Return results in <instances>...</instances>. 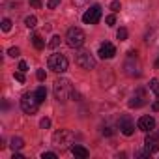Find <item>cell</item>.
I'll use <instances>...</instances> for the list:
<instances>
[{
    "instance_id": "6da1fadb",
    "label": "cell",
    "mask_w": 159,
    "mask_h": 159,
    "mask_svg": "<svg viewBox=\"0 0 159 159\" xmlns=\"http://www.w3.org/2000/svg\"><path fill=\"white\" fill-rule=\"evenodd\" d=\"M52 92H54V98L64 103L73 96V86H71V83L67 79H56L54 86H52Z\"/></svg>"
},
{
    "instance_id": "7a4b0ae2",
    "label": "cell",
    "mask_w": 159,
    "mask_h": 159,
    "mask_svg": "<svg viewBox=\"0 0 159 159\" xmlns=\"http://www.w3.org/2000/svg\"><path fill=\"white\" fill-rule=\"evenodd\" d=\"M86 41V36L81 28H77V26H71L66 34V43L71 47V49H79V47H83Z\"/></svg>"
},
{
    "instance_id": "3957f363",
    "label": "cell",
    "mask_w": 159,
    "mask_h": 159,
    "mask_svg": "<svg viewBox=\"0 0 159 159\" xmlns=\"http://www.w3.org/2000/svg\"><path fill=\"white\" fill-rule=\"evenodd\" d=\"M73 139L75 137H73L71 129H60L52 135V144L60 150H66V148H69V144H73Z\"/></svg>"
},
{
    "instance_id": "277c9868",
    "label": "cell",
    "mask_w": 159,
    "mask_h": 159,
    "mask_svg": "<svg viewBox=\"0 0 159 159\" xmlns=\"http://www.w3.org/2000/svg\"><path fill=\"white\" fill-rule=\"evenodd\" d=\"M39 105H41V101L38 99L36 92L25 94V96L21 98V109H23L26 114H36V112H38V109H39Z\"/></svg>"
},
{
    "instance_id": "5b68a950",
    "label": "cell",
    "mask_w": 159,
    "mask_h": 159,
    "mask_svg": "<svg viewBox=\"0 0 159 159\" xmlns=\"http://www.w3.org/2000/svg\"><path fill=\"white\" fill-rule=\"evenodd\" d=\"M135 54H137L135 51H129V56H127V60L124 62V71H125V75H129V77H139V75H140V62H139V58H137Z\"/></svg>"
},
{
    "instance_id": "8992f818",
    "label": "cell",
    "mask_w": 159,
    "mask_h": 159,
    "mask_svg": "<svg viewBox=\"0 0 159 159\" xmlns=\"http://www.w3.org/2000/svg\"><path fill=\"white\" fill-rule=\"evenodd\" d=\"M75 62H77V66H81L83 69H94V67H96V58H94L92 52H88V51L77 52V54H75Z\"/></svg>"
},
{
    "instance_id": "52a82bcc",
    "label": "cell",
    "mask_w": 159,
    "mask_h": 159,
    "mask_svg": "<svg viewBox=\"0 0 159 159\" xmlns=\"http://www.w3.org/2000/svg\"><path fill=\"white\" fill-rule=\"evenodd\" d=\"M49 69L56 71V73H64L67 69V58L64 54H51L49 56Z\"/></svg>"
},
{
    "instance_id": "ba28073f",
    "label": "cell",
    "mask_w": 159,
    "mask_h": 159,
    "mask_svg": "<svg viewBox=\"0 0 159 159\" xmlns=\"http://www.w3.org/2000/svg\"><path fill=\"white\" fill-rule=\"evenodd\" d=\"M101 19V6H92L84 15H83V23L84 25H96L98 21Z\"/></svg>"
},
{
    "instance_id": "9c48e42d",
    "label": "cell",
    "mask_w": 159,
    "mask_h": 159,
    "mask_svg": "<svg viewBox=\"0 0 159 159\" xmlns=\"http://www.w3.org/2000/svg\"><path fill=\"white\" fill-rule=\"evenodd\" d=\"M118 125H120V131H122L125 137H131V135L135 133V124H133L131 116H127V114L120 118V124H118Z\"/></svg>"
},
{
    "instance_id": "30bf717a",
    "label": "cell",
    "mask_w": 159,
    "mask_h": 159,
    "mask_svg": "<svg viewBox=\"0 0 159 159\" xmlns=\"http://www.w3.org/2000/svg\"><path fill=\"white\" fill-rule=\"evenodd\" d=\"M146 103V92L142 90V88H139L133 96H131V99H129V107L131 109H139V107H142Z\"/></svg>"
},
{
    "instance_id": "8fae6325",
    "label": "cell",
    "mask_w": 159,
    "mask_h": 159,
    "mask_svg": "<svg viewBox=\"0 0 159 159\" xmlns=\"http://www.w3.org/2000/svg\"><path fill=\"white\" fill-rule=\"evenodd\" d=\"M99 58H103V60H109V58H112L114 54H116V47L112 45V43H109V41H105V43H101L99 45Z\"/></svg>"
},
{
    "instance_id": "7c38bea8",
    "label": "cell",
    "mask_w": 159,
    "mask_h": 159,
    "mask_svg": "<svg viewBox=\"0 0 159 159\" xmlns=\"http://www.w3.org/2000/svg\"><path fill=\"white\" fill-rule=\"evenodd\" d=\"M137 125H139L140 131H146V133H148V131H152V129L155 127V120H153L152 116H140Z\"/></svg>"
},
{
    "instance_id": "4fadbf2b",
    "label": "cell",
    "mask_w": 159,
    "mask_h": 159,
    "mask_svg": "<svg viewBox=\"0 0 159 159\" xmlns=\"http://www.w3.org/2000/svg\"><path fill=\"white\" fill-rule=\"evenodd\" d=\"M71 153H73L75 157H81V159H86V157L90 155V152H88L84 146H79V144L71 146Z\"/></svg>"
},
{
    "instance_id": "5bb4252c",
    "label": "cell",
    "mask_w": 159,
    "mask_h": 159,
    "mask_svg": "<svg viewBox=\"0 0 159 159\" xmlns=\"http://www.w3.org/2000/svg\"><path fill=\"white\" fill-rule=\"evenodd\" d=\"M10 146H11V150H13V152H17V150H21V148L25 146V140H23L21 137H13Z\"/></svg>"
},
{
    "instance_id": "9a60e30c",
    "label": "cell",
    "mask_w": 159,
    "mask_h": 159,
    "mask_svg": "<svg viewBox=\"0 0 159 159\" xmlns=\"http://www.w3.org/2000/svg\"><path fill=\"white\" fill-rule=\"evenodd\" d=\"M32 43H34V47H36L38 51H41V49L45 47V41H43V38H41L39 34H36V36H32Z\"/></svg>"
},
{
    "instance_id": "2e32d148",
    "label": "cell",
    "mask_w": 159,
    "mask_h": 159,
    "mask_svg": "<svg viewBox=\"0 0 159 159\" xmlns=\"http://www.w3.org/2000/svg\"><path fill=\"white\" fill-rule=\"evenodd\" d=\"M25 25H26V28H36V25H38V19H36L34 15H28V17L25 19Z\"/></svg>"
},
{
    "instance_id": "e0dca14e",
    "label": "cell",
    "mask_w": 159,
    "mask_h": 159,
    "mask_svg": "<svg viewBox=\"0 0 159 159\" xmlns=\"http://www.w3.org/2000/svg\"><path fill=\"white\" fill-rule=\"evenodd\" d=\"M144 144H146V152H148L150 155L159 150V144H157V142H144Z\"/></svg>"
},
{
    "instance_id": "ac0fdd59",
    "label": "cell",
    "mask_w": 159,
    "mask_h": 159,
    "mask_svg": "<svg viewBox=\"0 0 159 159\" xmlns=\"http://www.w3.org/2000/svg\"><path fill=\"white\" fill-rule=\"evenodd\" d=\"M150 90L159 98V81H157V79H152V81H150Z\"/></svg>"
},
{
    "instance_id": "d6986e66",
    "label": "cell",
    "mask_w": 159,
    "mask_h": 159,
    "mask_svg": "<svg viewBox=\"0 0 159 159\" xmlns=\"http://www.w3.org/2000/svg\"><path fill=\"white\" fill-rule=\"evenodd\" d=\"M36 96H38V99L43 103V101H45V98H47V90H45V86H39V88L36 90Z\"/></svg>"
},
{
    "instance_id": "ffe728a7",
    "label": "cell",
    "mask_w": 159,
    "mask_h": 159,
    "mask_svg": "<svg viewBox=\"0 0 159 159\" xmlns=\"http://www.w3.org/2000/svg\"><path fill=\"white\" fill-rule=\"evenodd\" d=\"M60 41H62V39H60V36H52V38H51V41H49V49H56V47L60 45Z\"/></svg>"
},
{
    "instance_id": "44dd1931",
    "label": "cell",
    "mask_w": 159,
    "mask_h": 159,
    "mask_svg": "<svg viewBox=\"0 0 159 159\" xmlns=\"http://www.w3.org/2000/svg\"><path fill=\"white\" fill-rule=\"evenodd\" d=\"M144 142H159V133H152V131H150V133L146 135V140H144Z\"/></svg>"
},
{
    "instance_id": "7402d4cb",
    "label": "cell",
    "mask_w": 159,
    "mask_h": 159,
    "mask_svg": "<svg viewBox=\"0 0 159 159\" xmlns=\"http://www.w3.org/2000/svg\"><path fill=\"white\" fill-rule=\"evenodd\" d=\"M116 38H118L120 41H124V39H127V30H125V28H120V30L116 32Z\"/></svg>"
},
{
    "instance_id": "603a6c76",
    "label": "cell",
    "mask_w": 159,
    "mask_h": 159,
    "mask_svg": "<svg viewBox=\"0 0 159 159\" xmlns=\"http://www.w3.org/2000/svg\"><path fill=\"white\" fill-rule=\"evenodd\" d=\"M2 30L4 32H10L11 30V21L10 19H2Z\"/></svg>"
},
{
    "instance_id": "cb8c5ba5",
    "label": "cell",
    "mask_w": 159,
    "mask_h": 159,
    "mask_svg": "<svg viewBox=\"0 0 159 159\" xmlns=\"http://www.w3.org/2000/svg\"><path fill=\"white\" fill-rule=\"evenodd\" d=\"M15 81H19V83H25V81H26V79H25V71L19 69V71L15 73Z\"/></svg>"
},
{
    "instance_id": "d4e9b609",
    "label": "cell",
    "mask_w": 159,
    "mask_h": 159,
    "mask_svg": "<svg viewBox=\"0 0 159 159\" xmlns=\"http://www.w3.org/2000/svg\"><path fill=\"white\" fill-rule=\"evenodd\" d=\"M39 127H41V129H49V127H51V120H49V118H43V120L39 122Z\"/></svg>"
},
{
    "instance_id": "484cf974",
    "label": "cell",
    "mask_w": 159,
    "mask_h": 159,
    "mask_svg": "<svg viewBox=\"0 0 159 159\" xmlns=\"http://www.w3.org/2000/svg\"><path fill=\"white\" fill-rule=\"evenodd\" d=\"M120 8H122V6H120L118 0H112V2H111V10H112L114 13H116V11H120Z\"/></svg>"
},
{
    "instance_id": "4316f807",
    "label": "cell",
    "mask_w": 159,
    "mask_h": 159,
    "mask_svg": "<svg viewBox=\"0 0 159 159\" xmlns=\"http://www.w3.org/2000/svg\"><path fill=\"white\" fill-rule=\"evenodd\" d=\"M56 6H60V0H47V8H51V10H54Z\"/></svg>"
},
{
    "instance_id": "83f0119b",
    "label": "cell",
    "mask_w": 159,
    "mask_h": 159,
    "mask_svg": "<svg viewBox=\"0 0 159 159\" xmlns=\"http://www.w3.org/2000/svg\"><path fill=\"white\" fill-rule=\"evenodd\" d=\"M41 157H43V159H56V153H54V152H43Z\"/></svg>"
},
{
    "instance_id": "f1b7e54d",
    "label": "cell",
    "mask_w": 159,
    "mask_h": 159,
    "mask_svg": "<svg viewBox=\"0 0 159 159\" xmlns=\"http://www.w3.org/2000/svg\"><path fill=\"white\" fill-rule=\"evenodd\" d=\"M36 77H38V81H45V77H47L45 75V69H38L36 71Z\"/></svg>"
},
{
    "instance_id": "f546056e",
    "label": "cell",
    "mask_w": 159,
    "mask_h": 159,
    "mask_svg": "<svg viewBox=\"0 0 159 159\" xmlns=\"http://www.w3.org/2000/svg\"><path fill=\"white\" fill-rule=\"evenodd\" d=\"M105 23H107L109 26H112V25L116 23V17H114V15H107V19H105Z\"/></svg>"
},
{
    "instance_id": "4dcf8cb0",
    "label": "cell",
    "mask_w": 159,
    "mask_h": 159,
    "mask_svg": "<svg viewBox=\"0 0 159 159\" xmlns=\"http://www.w3.org/2000/svg\"><path fill=\"white\" fill-rule=\"evenodd\" d=\"M19 52H21V51H19L17 47H11V49L8 51V54H10V56H13V58H15V56H19Z\"/></svg>"
},
{
    "instance_id": "1f68e13d",
    "label": "cell",
    "mask_w": 159,
    "mask_h": 159,
    "mask_svg": "<svg viewBox=\"0 0 159 159\" xmlns=\"http://www.w3.org/2000/svg\"><path fill=\"white\" fill-rule=\"evenodd\" d=\"M19 69H21V71H28V64H26L25 60H21V62H19Z\"/></svg>"
},
{
    "instance_id": "d6a6232c",
    "label": "cell",
    "mask_w": 159,
    "mask_h": 159,
    "mask_svg": "<svg viewBox=\"0 0 159 159\" xmlns=\"http://www.w3.org/2000/svg\"><path fill=\"white\" fill-rule=\"evenodd\" d=\"M103 135H105V137H112V135H114V131H112L111 127H105V129H103Z\"/></svg>"
},
{
    "instance_id": "836d02e7",
    "label": "cell",
    "mask_w": 159,
    "mask_h": 159,
    "mask_svg": "<svg viewBox=\"0 0 159 159\" xmlns=\"http://www.w3.org/2000/svg\"><path fill=\"white\" fill-rule=\"evenodd\" d=\"M30 6L32 8H41V0H30Z\"/></svg>"
},
{
    "instance_id": "e575fe53",
    "label": "cell",
    "mask_w": 159,
    "mask_h": 159,
    "mask_svg": "<svg viewBox=\"0 0 159 159\" xmlns=\"http://www.w3.org/2000/svg\"><path fill=\"white\" fill-rule=\"evenodd\" d=\"M73 4H75V6H84L86 0H73Z\"/></svg>"
},
{
    "instance_id": "d590c367",
    "label": "cell",
    "mask_w": 159,
    "mask_h": 159,
    "mask_svg": "<svg viewBox=\"0 0 159 159\" xmlns=\"http://www.w3.org/2000/svg\"><path fill=\"white\" fill-rule=\"evenodd\" d=\"M152 109H153V111H155V112H159V99H157V101H155V103H153V105H152Z\"/></svg>"
},
{
    "instance_id": "8d00e7d4",
    "label": "cell",
    "mask_w": 159,
    "mask_h": 159,
    "mask_svg": "<svg viewBox=\"0 0 159 159\" xmlns=\"http://www.w3.org/2000/svg\"><path fill=\"white\" fill-rule=\"evenodd\" d=\"M13 159H23V155L19 152H13Z\"/></svg>"
},
{
    "instance_id": "74e56055",
    "label": "cell",
    "mask_w": 159,
    "mask_h": 159,
    "mask_svg": "<svg viewBox=\"0 0 159 159\" xmlns=\"http://www.w3.org/2000/svg\"><path fill=\"white\" fill-rule=\"evenodd\" d=\"M155 67L159 69V56H157V60H155Z\"/></svg>"
}]
</instances>
